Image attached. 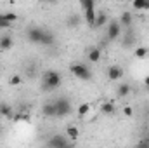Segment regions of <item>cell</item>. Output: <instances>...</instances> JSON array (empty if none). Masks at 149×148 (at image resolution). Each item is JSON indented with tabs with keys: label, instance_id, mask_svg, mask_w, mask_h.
I'll list each match as a JSON object with an SVG mask.
<instances>
[{
	"label": "cell",
	"instance_id": "cell-15",
	"mask_svg": "<svg viewBox=\"0 0 149 148\" xmlns=\"http://www.w3.org/2000/svg\"><path fill=\"white\" fill-rule=\"evenodd\" d=\"M42 113H43L45 117H56V105H54V101L45 103V105L42 106Z\"/></svg>",
	"mask_w": 149,
	"mask_h": 148
},
{
	"label": "cell",
	"instance_id": "cell-16",
	"mask_svg": "<svg viewBox=\"0 0 149 148\" xmlns=\"http://www.w3.org/2000/svg\"><path fill=\"white\" fill-rule=\"evenodd\" d=\"M132 9H135V11H149V0H132Z\"/></svg>",
	"mask_w": 149,
	"mask_h": 148
},
{
	"label": "cell",
	"instance_id": "cell-10",
	"mask_svg": "<svg viewBox=\"0 0 149 148\" xmlns=\"http://www.w3.org/2000/svg\"><path fill=\"white\" fill-rule=\"evenodd\" d=\"M118 21H120V25L123 28H130V25L134 23V14L130 11H125V12H121V16H120Z\"/></svg>",
	"mask_w": 149,
	"mask_h": 148
},
{
	"label": "cell",
	"instance_id": "cell-28",
	"mask_svg": "<svg viewBox=\"0 0 149 148\" xmlns=\"http://www.w3.org/2000/svg\"><path fill=\"white\" fill-rule=\"evenodd\" d=\"M137 145H139V147H149V138H146V140H141Z\"/></svg>",
	"mask_w": 149,
	"mask_h": 148
},
{
	"label": "cell",
	"instance_id": "cell-9",
	"mask_svg": "<svg viewBox=\"0 0 149 148\" xmlns=\"http://www.w3.org/2000/svg\"><path fill=\"white\" fill-rule=\"evenodd\" d=\"M54 42H56L54 33H52L50 30H45V28H43V32H42V38H40V44L50 47V45H54Z\"/></svg>",
	"mask_w": 149,
	"mask_h": 148
},
{
	"label": "cell",
	"instance_id": "cell-7",
	"mask_svg": "<svg viewBox=\"0 0 149 148\" xmlns=\"http://www.w3.org/2000/svg\"><path fill=\"white\" fill-rule=\"evenodd\" d=\"M123 77V68L120 66V65H111L109 68H108V78L113 80V82H116V80H120Z\"/></svg>",
	"mask_w": 149,
	"mask_h": 148
},
{
	"label": "cell",
	"instance_id": "cell-25",
	"mask_svg": "<svg viewBox=\"0 0 149 148\" xmlns=\"http://www.w3.org/2000/svg\"><path fill=\"white\" fill-rule=\"evenodd\" d=\"M134 42H135V37H134V35H130V33H128V35H125V38H123V45H125V47L132 45Z\"/></svg>",
	"mask_w": 149,
	"mask_h": 148
},
{
	"label": "cell",
	"instance_id": "cell-31",
	"mask_svg": "<svg viewBox=\"0 0 149 148\" xmlns=\"http://www.w3.org/2000/svg\"><path fill=\"white\" fill-rule=\"evenodd\" d=\"M38 2H47V0H38Z\"/></svg>",
	"mask_w": 149,
	"mask_h": 148
},
{
	"label": "cell",
	"instance_id": "cell-23",
	"mask_svg": "<svg viewBox=\"0 0 149 148\" xmlns=\"http://www.w3.org/2000/svg\"><path fill=\"white\" fill-rule=\"evenodd\" d=\"M10 26H12V23L7 21V18H5L3 14H0V30H7V28H10Z\"/></svg>",
	"mask_w": 149,
	"mask_h": 148
},
{
	"label": "cell",
	"instance_id": "cell-29",
	"mask_svg": "<svg viewBox=\"0 0 149 148\" xmlns=\"http://www.w3.org/2000/svg\"><path fill=\"white\" fill-rule=\"evenodd\" d=\"M144 85H146V87L149 89V75L146 77V78H144Z\"/></svg>",
	"mask_w": 149,
	"mask_h": 148
},
{
	"label": "cell",
	"instance_id": "cell-19",
	"mask_svg": "<svg viewBox=\"0 0 149 148\" xmlns=\"http://www.w3.org/2000/svg\"><path fill=\"white\" fill-rule=\"evenodd\" d=\"M0 115L10 118V117H12V106L7 105V103H2V105H0Z\"/></svg>",
	"mask_w": 149,
	"mask_h": 148
},
{
	"label": "cell",
	"instance_id": "cell-32",
	"mask_svg": "<svg viewBox=\"0 0 149 148\" xmlns=\"http://www.w3.org/2000/svg\"><path fill=\"white\" fill-rule=\"evenodd\" d=\"M50 2H57V0H50Z\"/></svg>",
	"mask_w": 149,
	"mask_h": 148
},
{
	"label": "cell",
	"instance_id": "cell-8",
	"mask_svg": "<svg viewBox=\"0 0 149 148\" xmlns=\"http://www.w3.org/2000/svg\"><path fill=\"white\" fill-rule=\"evenodd\" d=\"M101 58H102V51H101V47H90V49L87 51V59H88L90 63H99Z\"/></svg>",
	"mask_w": 149,
	"mask_h": 148
},
{
	"label": "cell",
	"instance_id": "cell-4",
	"mask_svg": "<svg viewBox=\"0 0 149 148\" xmlns=\"http://www.w3.org/2000/svg\"><path fill=\"white\" fill-rule=\"evenodd\" d=\"M121 30H123V26L120 25L118 19L108 21V40L113 42V40H116V38H121Z\"/></svg>",
	"mask_w": 149,
	"mask_h": 148
},
{
	"label": "cell",
	"instance_id": "cell-2",
	"mask_svg": "<svg viewBox=\"0 0 149 148\" xmlns=\"http://www.w3.org/2000/svg\"><path fill=\"white\" fill-rule=\"evenodd\" d=\"M54 105H56V117L57 118H64L73 111V105L66 96H61V98L54 99Z\"/></svg>",
	"mask_w": 149,
	"mask_h": 148
},
{
	"label": "cell",
	"instance_id": "cell-1",
	"mask_svg": "<svg viewBox=\"0 0 149 148\" xmlns=\"http://www.w3.org/2000/svg\"><path fill=\"white\" fill-rule=\"evenodd\" d=\"M61 82H63V77L56 70H47L42 75V87H43V91H56V89L61 87Z\"/></svg>",
	"mask_w": 149,
	"mask_h": 148
},
{
	"label": "cell",
	"instance_id": "cell-12",
	"mask_svg": "<svg viewBox=\"0 0 149 148\" xmlns=\"http://www.w3.org/2000/svg\"><path fill=\"white\" fill-rule=\"evenodd\" d=\"M12 45H14V40L10 35H2L0 37V51H10L12 49Z\"/></svg>",
	"mask_w": 149,
	"mask_h": 148
},
{
	"label": "cell",
	"instance_id": "cell-17",
	"mask_svg": "<svg viewBox=\"0 0 149 148\" xmlns=\"http://www.w3.org/2000/svg\"><path fill=\"white\" fill-rule=\"evenodd\" d=\"M80 23H81V18H80L78 14H71V16L66 19V25H68V28H76Z\"/></svg>",
	"mask_w": 149,
	"mask_h": 148
},
{
	"label": "cell",
	"instance_id": "cell-3",
	"mask_svg": "<svg viewBox=\"0 0 149 148\" xmlns=\"http://www.w3.org/2000/svg\"><path fill=\"white\" fill-rule=\"evenodd\" d=\"M70 70H71V73H73L76 78H80V80H90V78H92V72L88 70V66H85V65H81V63H73V65L70 66Z\"/></svg>",
	"mask_w": 149,
	"mask_h": 148
},
{
	"label": "cell",
	"instance_id": "cell-30",
	"mask_svg": "<svg viewBox=\"0 0 149 148\" xmlns=\"http://www.w3.org/2000/svg\"><path fill=\"white\" fill-rule=\"evenodd\" d=\"M3 132V125H2V122H0V134Z\"/></svg>",
	"mask_w": 149,
	"mask_h": 148
},
{
	"label": "cell",
	"instance_id": "cell-11",
	"mask_svg": "<svg viewBox=\"0 0 149 148\" xmlns=\"http://www.w3.org/2000/svg\"><path fill=\"white\" fill-rule=\"evenodd\" d=\"M108 21H109V18H108V14H106V12H97V14H95V21H94L92 28H101V26L108 25Z\"/></svg>",
	"mask_w": 149,
	"mask_h": 148
},
{
	"label": "cell",
	"instance_id": "cell-13",
	"mask_svg": "<svg viewBox=\"0 0 149 148\" xmlns=\"http://www.w3.org/2000/svg\"><path fill=\"white\" fill-rule=\"evenodd\" d=\"M101 113H104V115H114V113H116V105H114L113 101L102 103V105H101Z\"/></svg>",
	"mask_w": 149,
	"mask_h": 148
},
{
	"label": "cell",
	"instance_id": "cell-20",
	"mask_svg": "<svg viewBox=\"0 0 149 148\" xmlns=\"http://www.w3.org/2000/svg\"><path fill=\"white\" fill-rule=\"evenodd\" d=\"M134 54H135V58H139V59H142V58H146L149 54V49L146 45H139L135 51H134Z\"/></svg>",
	"mask_w": 149,
	"mask_h": 148
},
{
	"label": "cell",
	"instance_id": "cell-27",
	"mask_svg": "<svg viewBox=\"0 0 149 148\" xmlns=\"http://www.w3.org/2000/svg\"><path fill=\"white\" fill-rule=\"evenodd\" d=\"M123 113H125L127 117H132V115H134V108H132V106H125V108H123Z\"/></svg>",
	"mask_w": 149,
	"mask_h": 148
},
{
	"label": "cell",
	"instance_id": "cell-6",
	"mask_svg": "<svg viewBox=\"0 0 149 148\" xmlns=\"http://www.w3.org/2000/svg\"><path fill=\"white\" fill-rule=\"evenodd\" d=\"M42 32H43V28H40V26H30V28L26 30V38H28V42H31V44H40Z\"/></svg>",
	"mask_w": 149,
	"mask_h": 148
},
{
	"label": "cell",
	"instance_id": "cell-5",
	"mask_svg": "<svg viewBox=\"0 0 149 148\" xmlns=\"http://www.w3.org/2000/svg\"><path fill=\"white\" fill-rule=\"evenodd\" d=\"M71 141L68 138V134H54L50 140H47V147L52 148H63V147H70Z\"/></svg>",
	"mask_w": 149,
	"mask_h": 148
},
{
	"label": "cell",
	"instance_id": "cell-14",
	"mask_svg": "<svg viewBox=\"0 0 149 148\" xmlns=\"http://www.w3.org/2000/svg\"><path fill=\"white\" fill-rule=\"evenodd\" d=\"M132 92V87H130V84H120L118 85V89H116V94H118V98H127L128 94Z\"/></svg>",
	"mask_w": 149,
	"mask_h": 148
},
{
	"label": "cell",
	"instance_id": "cell-21",
	"mask_svg": "<svg viewBox=\"0 0 149 148\" xmlns=\"http://www.w3.org/2000/svg\"><path fill=\"white\" fill-rule=\"evenodd\" d=\"M88 111H90V103H81V105H78V108H76L78 117H85Z\"/></svg>",
	"mask_w": 149,
	"mask_h": 148
},
{
	"label": "cell",
	"instance_id": "cell-18",
	"mask_svg": "<svg viewBox=\"0 0 149 148\" xmlns=\"http://www.w3.org/2000/svg\"><path fill=\"white\" fill-rule=\"evenodd\" d=\"M80 5L85 11H95V0H80Z\"/></svg>",
	"mask_w": 149,
	"mask_h": 148
},
{
	"label": "cell",
	"instance_id": "cell-26",
	"mask_svg": "<svg viewBox=\"0 0 149 148\" xmlns=\"http://www.w3.org/2000/svg\"><path fill=\"white\" fill-rule=\"evenodd\" d=\"M3 16H5V18H7V21H10V23H16V21L19 19V18H17V14H14V12H5Z\"/></svg>",
	"mask_w": 149,
	"mask_h": 148
},
{
	"label": "cell",
	"instance_id": "cell-24",
	"mask_svg": "<svg viewBox=\"0 0 149 148\" xmlns=\"http://www.w3.org/2000/svg\"><path fill=\"white\" fill-rule=\"evenodd\" d=\"M21 82H23V78H21L19 75H12V77L9 78V84H10V85H21Z\"/></svg>",
	"mask_w": 149,
	"mask_h": 148
},
{
	"label": "cell",
	"instance_id": "cell-22",
	"mask_svg": "<svg viewBox=\"0 0 149 148\" xmlns=\"http://www.w3.org/2000/svg\"><path fill=\"white\" fill-rule=\"evenodd\" d=\"M66 134H68V138H71V140H76V138L80 136V129H78L76 125H70V127L66 129Z\"/></svg>",
	"mask_w": 149,
	"mask_h": 148
}]
</instances>
